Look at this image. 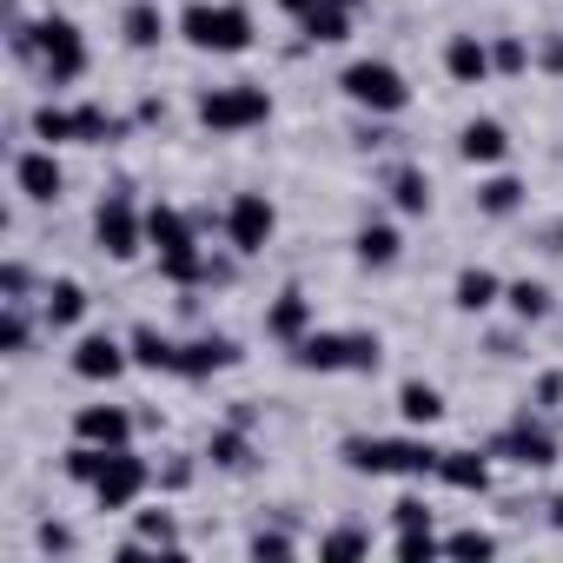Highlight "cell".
<instances>
[{
  "instance_id": "f6af8a7d",
  "label": "cell",
  "mask_w": 563,
  "mask_h": 563,
  "mask_svg": "<svg viewBox=\"0 0 563 563\" xmlns=\"http://www.w3.org/2000/svg\"><path fill=\"white\" fill-rule=\"evenodd\" d=\"M34 543H41V550H74L80 537H74L67 523H41V530H34Z\"/></svg>"
},
{
  "instance_id": "c3c4849f",
  "label": "cell",
  "mask_w": 563,
  "mask_h": 563,
  "mask_svg": "<svg viewBox=\"0 0 563 563\" xmlns=\"http://www.w3.org/2000/svg\"><path fill=\"white\" fill-rule=\"evenodd\" d=\"M339 8H352V14H358V8H365V0H339Z\"/></svg>"
},
{
  "instance_id": "9a60e30c",
  "label": "cell",
  "mask_w": 563,
  "mask_h": 563,
  "mask_svg": "<svg viewBox=\"0 0 563 563\" xmlns=\"http://www.w3.org/2000/svg\"><path fill=\"white\" fill-rule=\"evenodd\" d=\"M306 332H312V299H306L299 286H286V292H278V299L265 306V339L292 352V345H299Z\"/></svg>"
},
{
  "instance_id": "ffe728a7",
  "label": "cell",
  "mask_w": 563,
  "mask_h": 563,
  "mask_svg": "<svg viewBox=\"0 0 563 563\" xmlns=\"http://www.w3.org/2000/svg\"><path fill=\"white\" fill-rule=\"evenodd\" d=\"M87 286H80V278H54V286L41 292V319H47V332H74L80 319H87Z\"/></svg>"
},
{
  "instance_id": "b9f144b4",
  "label": "cell",
  "mask_w": 563,
  "mask_h": 563,
  "mask_svg": "<svg viewBox=\"0 0 563 563\" xmlns=\"http://www.w3.org/2000/svg\"><path fill=\"white\" fill-rule=\"evenodd\" d=\"M530 405H537V411H556V405H563V372H543L537 391H530Z\"/></svg>"
},
{
  "instance_id": "ab89813d",
  "label": "cell",
  "mask_w": 563,
  "mask_h": 563,
  "mask_svg": "<svg viewBox=\"0 0 563 563\" xmlns=\"http://www.w3.org/2000/svg\"><path fill=\"white\" fill-rule=\"evenodd\" d=\"M391 523H398V530H431V504H424L418 490H405V497L391 504Z\"/></svg>"
},
{
  "instance_id": "ac0fdd59",
  "label": "cell",
  "mask_w": 563,
  "mask_h": 563,
  "mask_svg": "<svg viewBox=\"0 0 563 563\" xmlns=\"http://www.w3.org/2000/svg\"><path fill=\"white\" fill-rule=\"evenodd\" d=\"M444 74L457 80V87H484L497 67H490V41H477V34H451L444 41Z\"/></svg>"
},
{
  "instance_id": "277c9868",
  "label": "cell",
  "mask_w": 563,
  "mask_h": 563,
  "mask_svg": "<svg viewBox=\"0 0 563 563\" xmlns=\"http://www.w3.org/2000/svg\"><path fill=\"white\" fill-rule=\"evenodd\" d=\"M339 93H345L358 113H372V120H398V113L411 107V80H405L391 60H352V67L339 74Z\"/></svg>"
},
{
  "instance_id": "ba28073f",
  "label": "cell",
  "mask_w": 563,
  "mask_h": 563,
  "mask_svg": "<svg viewBox=\"0 0 563 563\" xmlns=\"http://www.w3.org/2000/svg\"><path fill=\"white\" fill-rule=\"evenodd\" d=\"M219 225H225V245H232L239 258H258V252L272 245V232H278V206H272L265 192H239Z\"/></svg>"
},
{
  "instance_id": "30bf717a",
  "label": "cell",
  "mask_w": 563,
  "mask_h": 563,
  "mask_svg": "<svg viewBox=\"0 0 563 563\" xmlns=\"http://www.w3.org/2000/svg\"><path fill=\"white\" fill-rule=\"evenodd\" d=\"M153 484H159V477H153V464H146L133 444H120V451H113V464H107V471H100V484H93V504H100V510H133Z\"/></svg>"
},
{
  "instance_id": "7bdbcfd3",
  "label": "cell",
  "mask_w": 563,
  "mask_h": 563,
  "mask_svg": "<svg viewBox=\"0 0 563 563\" xmlns=\"http://www.w3.org/2000/svg\"><path fill=\"white\" fill-rule=\"evenodd\" d=\"M530 60H537L543 74H563V34H543V41L530 47Z\"/></svg>"
},
{
  "instance_id": "7dc6e473",
  "label": "cell",
  "mask_w": 563,
  "mask_h": 563,
  "mask_svg": "<svg viewBox=\"0 0 563 563\" xmlns=\"http://www.w3.org/2000/svg\"><path fill=\"white\" fill-rule=\"evenodd\" d=\"M278 8H286V14H292V21H306V14H312V8H319V0H278Z\"/></svg>"
},
{
  "instance_id": "f35d334b",
  "label": "cell",
  "mask_w": 563,
  "mask_h": 563,
  "mask_svg": "<svg viewBox=\"0 0 563 563\" xmlns=\"http://www.w3.org/2000/svg\"><path fill=\"white\" fill-rule=\"evenodd\" d=\"M258 563L272 556V563H286V556H299V537H286V530H252V543H245Z\"/></svg>"
},
{
  "instance_id": "836d02e7",
  "label": "cell",
  "mask_w": 563,
  "mask_h": 563,
  "mask_svg": "<svg viewBox=\"0 0 563 563\" xmlns=\"http://www.w3.org/2000/svg\"><path fill=\"white\" fill-rule=\"evenodd\" d=\"M133 530H140V543H153V550L179 556V517H173V510H140V517H133Z\"/></svg>"
},
{
  "instance_id": "8d00e7d4",
  "label": "cell",
  "mask_w": 563,
  "mask_h": 563,
  "mask_svg": "<svg viewBox=\"0 0 563 563\" xmlns=\"http://www.w3.org/2000/svg\"><path fill=\"white\" fill-rule=\"evenodd\" d=\"M444 556H497V537L477 530V523H471V530H451V537H444Z\"/></svg>"
},
{
  "instance_id": "9c48e42d",
  "label": "cell",
  "mask_w": 563,
  "mask_h": 563,
  "mask_svg": "<svg viewBox=\"0 0 563 563\" xmlns=\"http://www.w3.org/2000/svg\"><path fill=\"white\" fill-rule=\"evenodd\" d=\"M490 457H504V464H517V471H550L556 464V431L543 424V418H517V424H504L490 444H484Z\"/></svg>"
},
{
  "instance_id": "e575fe53",
  "label": "cell",
  "mask_w": 563,
  "mask_h": 563,
  "mask_svg": "<svg viewBox=\"0 0 563 563\" xmlns=\"http://www.w3.org/2000/svg\"><path fill=\"white\" fill-rule=\"evenodd\" d=\"M490 67H497L504 80L530 74V67H537V60H530V41H517V34H497V41H490Z\"/></svg>"
},
{
  "instance_id": "7402d4cb",
  "label": "cell",
  "mask_w": 563,
  "mask_h": 563,
  "mask_svg": "<svg viewBox=\"0 0 563 563\" xmlns=\"http://www.w3.org/2000/svg\"><path fill=\"white\" fill-rule=\"evenodd\" d=\"M352 252H358V265H372V272H391V265L405 258V239H398V225H385V219H365V225H358V239H352Z\"/></svg>"
},
{
  "instance_id": "4fadbf2b",
  "label": "cell",
  "mask_w": 563,
  "mask_h": 563,
  "mask_svg": "<svg viewBox=\"0 0 563 563\" xmlns=\"http://www.w3.org/2000/svg\"><path fill=\"white\" fill-rule=\"evenodd\" d=\"M239 358H245L239 339H225V332H199V339L179 345V372H173V378H212V372H232Z\"/></svg>"
},
{
  "instance_id": "d4e9b609",
  "label": "cell",
  "mask_w": 563,
  "mask_h": 563,
  "mask_svg": "<svg viewBox=\"0 0 563 563\" xmlns=\"http://www.w3.org/2000/svg\"><path fill=\"white\" fill-rule=\"evenodd\" d=\"M385 192H391V206H398V212H411V219H418V212H431V173H424V166H411V159L385 173Z\"/></svg>"
},
{
  "instance_id": "3957f363",
  "label": "cell",
  "mask_w": 563,
  "mask_h": 563,
  "mask_svg": "<svg viewBox=\"0 0 563 563\" xmlns=\"http://www.w3.org/2000/svg\"><path fill=\"white\" fill-rule=\"evenodd\" d=\"M339 457L358 477H438V444L424 438H345Z\"/></svg>"
},
{
  "instance_id": "8fae6325",
  "label": "cell",
  "mask_w": 563,
  "mask_h": 563,
  "mask_svg": "<svg viewBox=\"0 0 563 563\" xmlns=\"http://www.w3.org/2000/svg\"><path fill=\"white\" fill-rule=\"evenodd\" d=\"M67 365H74V378H87V385H113V378L133 365V352H126V339H113V332H87Z\"/></svg>"
},
{
  "instance_id": "f546056e",
  "label": "cell",
  "mask_w": 563,
  "mask_h": 563,
  "mask_svg": "<svg viewBox=\"0 0 563 563\" xmlns=\"http://www.w3.org/2000/svg\"><path fill=\"white\" fill-rule=\"evenodd\" d=\"M34 140H41V146H80V113L41 100V107H34Z\"/></svg>"
},
{
  "instance_id": "bcb514c9",
  "label": "cell",
  "mask_w": 563,
  "mask_h": 563,
  "mask_svg": "<svg viewBox=\"0 0 563 563\" xmlns=\"http://www.w3.org/2000/svg\"><path fill=\"white\" fill-rule=\"evenodd\" d=\"M140 120L146 126H166V100H140Z\"/></svg>"
},
{
  "instance_id": "7c38bea8",
  "label": "cell",
  "mask_w": 563,
  "mask_h": 563,
  "mask_svg": "<svg viewBox=\"0 0 563 563\" xmlns=\"http://www.w3.org/2000/svg\"><path fill=\"white\" fill-rule=\"evenodd\" d=\"M14 186H21V199L54 206V199L67 192V173H60L54 146H27V153H14Z\"/></svg>"
},
{
  "instance_id": "74e56055",
  "label": "cell",
  "mask_w": 563,
  "mask_h": 563,
  "mask_svg": "<svg viewBox=\"0 0 563 563\" xmlns=\"http://www.w3.org/2000/svg\"><path fill=\"white\" fill-rule=\"evenodd\" d=\"M438 550H444V537H438V530H398V537H391V556H405V563L438 556Z\"/></svg>"
},
{
  "instance_id": "83f0119b",
  "label": "cell",
  "mask_w": 563,
  "mask_h": 563,
  "mask_svg": "<svg viewBox=\"0 0 563 563\" xmlns=\"http://www.w3.org/2000/svg\"><path fill=\"white\" fill-rule=\"evenodd\" d=\"M206 464H212V471H252V438H245V424H219V431L206 438Z\"/></svg>"
},
{
  "instance_id": "e0dca14e",
  "label": "cell",
  "mask_w": 563,
  "mask_h": 563,
  "mask_svg": "<svg viewBox=\"0 0 563 563\" xmlns=\"http://www.w3.org/2000/svg\"><path fill=\"white\" fill-rule=\"evenodd\" d=\"M438 484L457 497H484L490 490V451H438Z\"/></svg>"
},
{
  "instance_id": "4dcf8cb0",
  "label": "cell",
  "mask_w": 563,
  "mask_h": 563,
  "mask_svg": "<svg viewBox=\"0 0 563 563\" xmlns=\"http://www.w3.org/2000/svg\"><path fill=\"white\" fill-rule=\"evenodd\" d=\"M74 113H80V146H113V140H126V120L107 113L100 100H80Z\"/></svg>"
},
{
  "instance_id": "7a4b0ae2",
  "label": "cell",
  "mask_w": 563,
  "mask_h": 563,
  "mask_svg": "<svg viewBox=\"0 0 563 563\" xmlns=\"http://www.w3.org/2000/svg\"><path fill=\"white\" fill-rule=\"evenodd\" d=\"M292 365L299 372H319V378H339V372H378L385 365V339L378 332H306L292 345Z\"/></svg>"
},
{
  "instance_id": "5b68a950",
  "label": "cell",
  "mask_w": 563,
  "mask_h": 563,
  "mask_svg": "<svg viewBox=\"0 0 563 563\" xmlns=\"http://www.w3.org/2000/svg\"><path fill=\"white\" fill-rule=\"evenodd\" d=\"M192 113H199L206 133H252V126L272 120V93L258 80H232V87H206L192 100Z\"/></svg>"
},
{
  "instance_id": "484cf974",
  "label": "cell",
  "mask_w": 563,
  "mask_h": 563,
  "mask_svg": "<svg viewBox=\"0 0 563 563\" xmlns=\"http://www.w3.org/2000/svg\"><path fill=\"white\" fill-rule=\"evenodd\" d=\"M126 352H133L140 372H179V345H173L159 325H133V332H126Z\"/></svg>"
},
{
  "instance_id": "5bb4252c",
  "label": "cell",
  "mask_w": 563,
  "mask_h": 563,
  "mask_svg": "<svg viewBox=\"0 0 563 563\" xmlns=\"http://www.w3.org/2000/svg\"><path fill=\"white\" fill-rule=\"evenodd\" d=\"M133 431H140V418L126 405H80L74 411V438H87V444L120 451V444H133Z\"/></svg>"
},
{
  "instance_id": "1f68e13d",
  "label": "cell",
  "mask_w": 563,
  "mask_h": 563,
  "mask_svg": "<svg viewBox=\"0 0 563 563\" xmlns=\"http://www.w3.org/2000/svg\"><path fill=\"white\" fill-rule=\"evenodd\" d=\"M34 345V319H27V299H0V352L21 358Z\"/></svg>"
},
{
  "instance_id": "d590c367",
  "label": "cell",
  "mask_w": 563,
  "mask_h": 563,
  "mask_svg": "<svg viewBox=\"0 0 563 563\" xmlns=\"http://www.w3.org/2000/svg\"><path fill=\"white\" fill-rule=\"evenodd\" d=\"M365 550H372V530H352V523L319 537V556H365Z\"/></svg>"
},
{
  "instance_id": "2e32d148",
  "label": "cell",
  "mask_w": 563,
  "mask_h": 563,
  "mask_svg": "<svg viewBox=\"0 0 563 563\" xmlns=\"http://www.w3.org/2000/svg\"><path fill=\"white\" fill-rule=\"evenodd\" d=\"M166 34H173V14L159 8V0H126V8H120V41L133 54H153Z\"/></svg>"
},
{
  "instance_id": "8992f818",
  "label": "cell",
  "mask_w": 563,
  "mask_h": 563,
  "mask_svg": "<svg viewBox=\"0 0 563 563\" xmlns=\"http://www.w3.org/2000/svg\"><path fill=\"white\" fill-rule=\"evenodd\" d=\"M34 60H41V80H47V87H74V80H87V60H93V54H87V34H80L67 14H47Z\"/></svg>"
},
{
  "instance_id": "f1b7e54d",
  "label": "cell",
  "mask_w": 563,
  "mask_h": 563,
  "mask_svg": "<svg viewBox=\"0 0 563 563\" xmlns=\"http://www.w3.org/2000/svg\"><path fill=\"white\" fill-rule=\"evenodd\" d=\"M299 27H306L312 47H339V41H352V8H339V0H319V8H312Z\"/></svg>"
},
{
  "instance_id": "d6a6232c",
  "label": "cell",
  "mask_w": 563,
  "mask_h": 563,
  "mask_svg": "<svg viewBox=\"0 0 563 563\" xmlns=\"http://www.w3.org/2000/svg\"><path fill=\"white\" fill-rule=\"evenodd\" d=\"M107 464H113V451H107V444H87V438H74V451H67V477H74V484H87V490H93Z\"/></svg>"
},
{
  "instance_id": "60d3db41",
  "label": "cell",
  "mask_w": 563,
  "mask_h": 563,
  "mask_svg": "<svg viewBox=\"0 0 563 563\" xmlns=\"http://www.w3.org/2000/svg\"><path fill=\"white\" fill-rule=\"evenodd\" d=\"M27 292H34V272L21 258H8V265H0V299H27Z\"/></svg>"
},
{
  "instance_id": "cb8c5ba5",
  "label": "cell",
  "mask_w": 563,
  "mask_h": 563,
  "mask_svg": "<svg viewBox=\"0 0 563 563\" xmlns=\"http://www.w3.org/2000/svg\"><path fill=\"white\" fill-rule=\"evenodd\" d=\"M504 306H510L517 325H543V319L556 312V292L543 286V278H510V286H504Z\"/></svg>"
},
{
  "instance_id": "6da1fadb",
  "label": "cell",
  "mask_w": 563,
  "mask_h": 563,
  "mask_svg": "<svg viewBox=\"0 0 563 563\" xmlns=\"http://www.w3.org/2000/svg\"><path fill=\"white\" fill-rule=\"evenodd\" d=\"M173 34L192 54H245L258 41V27H252V14L239 8V0H192V8L173 14Z\"/></svg>"
},
{
  "instance_id": "4316f807",
  "label": "cell",
  "mask_w": 563,
  "mask_h": 563,
  "mask_svg": "<svg viewBox=\"0 0 563 563\" xmlns=\"http://www.w3.org/2000/svg\"><path fill=\"white\" fill-rule=\"evenodd\" d=\"M523 199H530V186H523L517 173H490V179L477 186V212H484V219H510Z\"/></svg>"
},
{
  "instance_id": "ee69618b",
  "label": "cell",
  "mask_w": 563,
  "mask_h": 563,
  "mask_svg": "<svg viewBox=\"0 0 563 563\" xmlns=\"http://www.w3.org/2000/svg\"><path fill=\"white\" fill-rule=\"evenodd\" d=\"M153 477H159L166 490H186V484H192V457H166V464H159Z\"/></svg>"
},
{
  "instance_id": "d6986e66",
  "label": "cell",
  "mask_w": 563,
  "mask_h": 563,
  "mask_svg": "<svg viewBox=\"0 0 563 563\" xmlns=\"http://www.w3.org/2000/svg\"><path fill=\"white\" fill-rule=\"evenodd\" d=\"M457 159H464V166H504V159H510V133H504V120H464V133H457Z\"/></svg>"
},
{
  "instance_id": "52a82bcc",
  "label": "cell",
  "mask_w": 563,
  "mask_h": 563,
  "mask_svg": "<svg viewBox=\"0 0 563 563\" xmlns=\"http://www.w3.org/2000/svg\"><path fill=\"white\" fill-rule=\"evenodd\" d=\"M93 239H100V252L113 258V265H126V258H140L146 252V212L133 206V192L120 186V192H107L100 206H93Z\"/></svg>"
},
{
  "instance_id": "603a6c76",
  "label": "cell",
  "mask_w": 563,
  "mask_h": 563,
  "mask_svg": "<svg viewBox=\"0 0 563 563\" xmlns=\"http://www.w3.org/2000/svg\"><path fill=\"white\" fill-rule=\"evenodd\" d=\"M444 411H451V405H444L438 385H424V378H405V385H398V418H405L411 431H431Z\"/></svg>"
},
{
  "instance_id": "44dd1931",
  "label": "cell",
  "mask_w": 563,
  "mask_h": 563,
  "mask_svg": "<svg viewBox=\"0 0 563 563\" xmlns=\"http://www.w3.org/2000/svg\"><path fill=\"white\" fill-rule=\"evenodd\" d=\"M451 306L471 312V319L490 312V306H504V278H497L490 265H464V272H457V286H451Z\"/></svg>"
}]
</instances>
